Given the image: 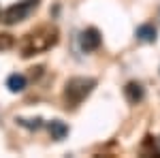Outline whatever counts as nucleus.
I'll list each match as a JSON object with an SVG mask.
<instances>
[{
	"mask_svg": "<svg viewBox=\"0 0 160 158\" xmlns=\"http://www.w3.org/2000/svg\"><path fill=\"white\" fill-rule=\"evenodd\" d=\"M56 43H58V30L45 26V28H38L34 32H30L24 38L22 54H24L26 58H30V56H37V54H43V51L51 49Z\"/></svg>",
	"mask_w": 160,
	"mask_h": 158,
	"instance_id": "1",
	"label": "nucleus"
},
{
	"mask_svg": "<svg viewBox=\"0 0 160 158\" xmlns=\"http://www.w3.org/2000/svg\"><path fill=\"white\" fill-rule=\"evenodd\" d=\"M94 85H96V81L90 79V77H73V79H68V81H66V88H64V98H66V103H68L71 107L81 105V103L92 94Z\"/></svg>",
	"mask_w": 160,
	"mask_h": 158,
	"instance_id": "2",
	"label": "nucleus"
},
{
	"mask_svg": "<svg viewBox=\"0 0 160 158\" xmlns=\"http://www.w3.org/2000/svg\"><path fill=\"white\" fill-rule=\"evenodd\" d=\"M37 4H38V0H22V2L13 4V7H9V9L4 11V22H7V24L24 22L26 17L37 9Z\"/></svg>",
	"mask_w": 160,
	"mask_h": 158,
	"instance_id": "3",
	"label": "nucleus"
},
{
	"mask_svg": "<svg viewBox=\"0 0 160 158\" xmlns=\"http://www.w3.org/2000/svg\"><path fill=\"white\" fill-rule=\"evenodd\" d=\"M81 47L86 51H94V49L100 47V32L96 28H88L81 37Z\"/></svg>",
	"mask_w": 160,
	"mask_h": 158,
	"instance_id": "4",
	"label": "nucleus"
},
{
	"mask_svg": "<svg viewBox=\"0 0 160 158\" xmlns=\"http://www.w3.org/2000/svg\"><path fill=\"white\" fill-rule=\"evenodd\" d=\"M124 96H126L128 103H132V105L141 103V100H143V88H141V84H137V81L126 84V88H124Z\"/></svg>",
	"mask_w": 160,
	"mask_h": 158,
	"instance_id": "5",
	"label": "nucleus"
},
{
	"mask_svg": "<svg viewBox=\"0 0 160 158\" xmlns=\"http://www.w3.org/2000/svg\"><path fill=\"white\" fill-rule=\"evenodd\" d=\"M137 37L141 38V41H145V43H154L156 41V28L154 26H139L137 28Z\"/></svg>",
	"mask_w": 160,
	"mask_h": 158,
	"instance_id": "6",
	"label": "nucleus"
},
{
	"mask_svg": "<svg viewBox=\"0 0 160 158\" xmlns=\"http://www.w3.org/2000/svg\"><path fill=\"white\" fill-rule=\"evenodd\" d=\"M26 84H28V81H26L24 75H11V77L7 79V88H9L11 92H22L26 88Z\"/></svg>",
	"mask_w": 160,
	"mask_h": 158,
	"instance_id": "7",
	"label": "nucleus"
},
{
	"mask_svg": "<svg viewBox=\"0 0 160 158\" xmlns=\"http://www.w3.org/2000/svg\"><path fill=\"white\" fill-rule=\"evenodd\" d=\"M49 130H51V135H53V139H64L66 137V133H68V128L62 124V122H51V126H49Z\"/></svg>",
	"mask_w": 160,
	"mask_h": 158,
	"instance_id": "8",
	"label": "nucleus"
},
{
	"mask_svg": "<svg viewBox=\"0 0 160 158\" xmlns=\"http://www.w3.org/2000/svg\"><path fill=\"white\" fill-rule=\"evenodd\" d=\"M15 45V41H13L11 34H0V51H4V49H11Z\"/></svg>",
	"mask_w": 160,
	"mask_h": 158,
	"instance_id": "9",
	"label": "nucleus"
}]
</instances>
